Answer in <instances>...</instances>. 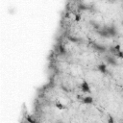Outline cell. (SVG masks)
Returning a JSON list of instances; mask_svg holds the SVG:
<instances>
[{"mask_svg":"<svg viewBox=\"0 0 123 123\" xmlns=\"http://www.w3.org/2000/svg\"><path fill=\"white\" fill-rule=\"evenodd\" d=\"M113 122H114L113 118H112L111 116H109V119H108V123H113Z\"/></svg>","mask_w":123,"mask_h":123,"instance_id":"cell-15","label":"cell"},{"mask_svg":"<svg viewBox=\"0 0 123 123\" xmlns=\"http://www.w3.org/2000/svg\"><path fill=\"white\" fill-rule=\"evenodd\" d=\"M120 51V45L119 44H117V45H115V46H111V48H110V52L113 55V56H115L116 54H117V52H119Z\"/></svg>","mask_w":123,"mask_h":123,"instance_id":"cell-6","label":"cell"},{"mask_svg":"<svg viewBox=\"0 0 123 123\" xmlns=\"http://www.w3.org/2000/svg\"><path fill=\"white\" fill-rule=\"evenodd\" d=\"M88 9H89V8H88L86 5H82V4L79 5V10H82V11L85 10V11H86V10H88Z\"/></svg>","mask_w":123,"mask_h":123,"instance_id":"cell-12","label":"cell"},{"mask_svg":"<svg viewBox=\"0 0 123 123\" xmlns=\"http://www.w3.org/2000/svg\"><path fill=\"white\" fill-rule=\"evenodd\" d=\"M56 108H58V109H60V110H63V109H65V106L62 105V104L60 103V102H57V103H56Z\"/></svg>","mask_w":123,"mask_h":123,"instance_id":"cell-10","label":"cell"},{"mask_svg":"<svg viewBox=\"0 0 123 123\" xmlns=\"http://www.w3.org/2000/svg\"><path fill=\"white\" fill-rule=\"evenodd\" d=\"M97 33H98L101 37H110V35H109V33H108V31H107L106 26H104L103 28H99V29L97 30Z\"/></svg>","mask_w":123,"mask_h":123,"instance_id":"cell-4","label":"cell"},{"mask_svg":"<svg viewBox=\"0 0 123 123\" xmlns=\"http://www.w3.org/2000/svg\"><path fill=\"white\" fill-rule=\"evenodd\" d=\"M59 51H60V54H61V55H65V53H66L64 46H63V45H62V44L59 46Z\"/></svg>","mask_w":123,"mask_h":123,"instance_id":"cell-9","label":"cell"},{"mask_svg":"<svg viewBox=\"0 0 123 123\" xmlns=\"http://www.w3.org/2000/svg\"><path fill=\"white\" fill-rule=\"evenodd\" d=\"M80 18H81L80 14H77V15L75 16V20H76V21H79V20H80Z\"/></svg>","mask_w":123,"mask_h":123,"instance_id":"cell-16","label":"cell"},{"mask_svg":"<svg viewBox=\"0 0 123 123\" xmlns=\"http://www.w3.org/2000/svg\"><path fill=\"white\" fill-rule=\"evenodd\" d=\"M115 57H118V58H120V59H123V51H119V52H117V54L115 55Z\"/></svg>","mask_w":123,"mask_h":123,"instance_id":"cell-13","label":"cell"},{"mask_svg":"<svg viewBox=\"0 0 123 123\" xmlns=\"http://www.w3.org/2000/svg\"><path fill=\"white\" fill-rule=\"evenodd\" d=\"M121 24H122V26H123V20H122V21H121Z\"/></svg>","mask_w":123,"mask_h":123,"instance_id":"cell-17","label":"cell"},{"mask_svg":"<svg viewBox=\"0 0 123 123\" xmlns=\"http://www.w3.org/2000/svg\"><path fill=\"white\" fill-rule=\"evenodd\" d=\"M81 88H82V91L85 92V93H89V92H90L89 86H88V84H87L86 81H84V82L82 83V85H81Z\"/></svg>","mask_w":123,"mask_h":123,"instance_id":"cell-5","label":"cell"},{"mask_svg":"<svg viewBox=\"0 0 123 123\" xmlns=\"http://www.w3.org/2000/svg\"><path fill=\"white\" fill-rule=\"evenodd\" d=\"M92 47H93L96 51H98V52H100V53H104V52L107 51L106 46H104V45H102V44H99V43L93 42V43H92Z\"/></svg>","mask_w":123,"mask_h":123,"instance_id":"cell-3","label":"cell"},{"mask_svg":"<svg viewBox=\"0 0 123 123\" xmlns=\"http://www.w3.org/2000/svg\"><path fill=\"white\" fill-rule=\"evenodd\" d=\"M106 28H107V31H108L110 37H115L117 35V30H116V27L114 25L106 26Z\"/></svg>","mask_w":123,"mask_h":123,"instance_id":"cell-2","label":"cell"},{"mask_svg":"<svg viewBox=\"0 0 123 123\" xmlns=\"http://www.w3.org/2000/svg\"><path fill=\"white\" fill-rule=\"evenodd\" d=\"M82 102L85 103V104H92L93 98L90 97V96H86V97H84V98L82 99Z\"/></svg>","mask_w":123,"mask_h":123,"instance_id":"cell-8","label":"cell"},{"mask_svg":"<svg viewBox=\"0 0 123 123\" xmlns=\"http://www.w3.org/2000/svg\"><path fill=\"white\" fill-rule=\"evenodd\" d=\"M26 119H27V121H28V122H31V123H35V122H36V120H35V119H33L30 115H28Z\"/></svg>","mask_w":123,"mask_h":123,"instance_id":"cell-14","label":"cell"},{"mask_svg":"<svg viewBox=\"0 0 123 123\" xmlns=\"http://www.w3.org/2000/svg\"><path fill=\"white\" fill-rule=\"evenodd\" d=\"M68 39L70 40V41H72V42H78L79 41V38H77V37H68Z\"/></svg>","mask_w":123,"mask_h":123,"instance_id":"cell-11","label":"cell"},{"mask_svg":"<svg viewBox=\"0 0 123 123\" xmlns=\"http://www.w3.org/2000/svg\"><path fill=\"white\" fill-rule=\"evenodd\" d=\"M97 69H98V71H100V72L103 73V74H106V73L108 72L106 63H101V64H99V65L97 66Z\"/></svg>","mask_w":123,"mask_h":123,"instance_id":"cell-7","label":"cell"},{"mask_svg":"<svg viewBox=\"0 0 123 123\" xmlns=\"http://www.w3.org/2000/svg\"><path fill=\"white\" fill-rule=\"evenodd\" d=\"M105 61H106V62L108 63V64H110V65H112V66H115V65H117V61H116V59L114 58V56L112 55H108V56H106L105 57Z\"/></svg>","mask_w":123,"mask_h":123,"instance_id":"cell-1","label":"cell"}]
</instances>
